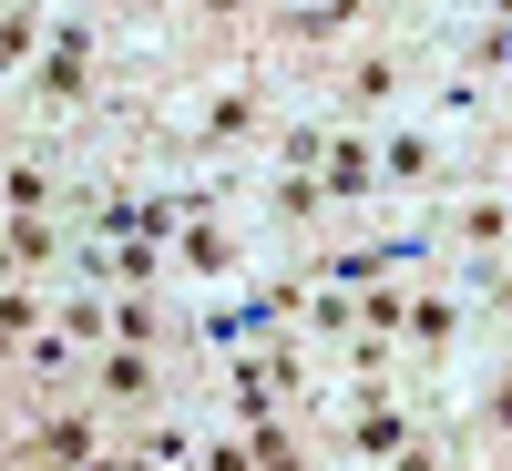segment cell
<instances>
[{"label": "cell", "instance_id": "5", "mask_svg": "<svg viewBox=\"0 0 512 471\" xmlns=\"http://www.w3.org/2000/svg\"><path fill=\"white\" fill-rule=\"evenodd\" d=\"M431 113H451V123H472V113H482V82H461V72H441V82H431Z\"/></svg>", "mask_w": 512, "mask_h": 471}, {"label": "cell", "instance_id": "6", "mask_svg": "<svg viewBox=\"0 0 512 471\" xmlns=\"http://www.w3.org/2000/svg\"><path fill=\"white\" fill-rule=\"evenodd\" d=\"M410 318H420V338H431V349H451V338H461V308H451V297H420Z\"/></svg>", "mask_w": 512, "mask_h": 471}, {"label": "cell", "instance_id": "1", "mask_svg": "<svg viewBox=\"0 0 512 471\" xmlns=\"http://www.w3.org/2000/svg\"><path fill=\"white\" fill-rule=\"evenodd\" d=\"M379 175H400V185H420V175H441V144H431V134H410V123H400V134L379 144Z\"/></svg>", "mask_w": 512, "mask_h": 471}, {"label": "cell", "instance_id": "8", "mask_svg": "<svg viewBox=\"0 0 512 471\" xmlns=\"http://www.w3.org/2000/svg\"><path fill=\"white\" fill-rule=\"evenodd\" d=\"M461 11H482V21H492V11H512V0H461Z\"/></svg>", "mask_w": 512, "mask_h": 471}, {"label": "cell", "instance_id": "2", "mask_svg": "<svg viewBox=\"0 0 512 471\" xmlns=\"http://www.w3.org/2000/svg\"><path fill=\"white\" fill-rule=\"evenodd\" d=\"M369 154H379L369 134H349V144H328V185H338V195H369V185H379V164H369Z\"/></svg>", "mask_w": 512, "mask_h": 471}, {"label": "cell", "instance_id": "4", "mask_svg": "<svg viewBox=\"0 0 512 471\" xmlns=\"http://www.w3.org/2000/svg\"><path fill=\"white\" fill-rule=\"evenodd\" d=\"M103 390H123V400H144V390H154V359H144V349H123V359L103 349Z\"/></svg>", "mask_w": 512, "mask_h": 471}, {"label": "cell", "instance_id": "9", "mask_svg": "<svg viewBox=\"0 0 512 471\" xmlns=\"http://www.w3.org/2000/svg\"><path fill=\"white\" fill-rule=\"evenodd\" d=\"M205 11H246V0H205Z\"/></svg>", "mask_w": 512, "mask_h": 471}, {"label": "cell", "instance_id": "3", "mask_svg": "<svg viewBox=\"0 0 512 471\" xmlns=\"http://www.w3.org/2000/svg\"><path fill=\"white\" fill-rule=\"evenodd\" d=\"M400 431H410L400 410H359V431H349V451H359V461H379V451H400Z\"/></svg>", "mask_w": 512, "mask_h": 471}, {"label": "cell", "instance_id": "7", "mask_svg": "<svg viewBox=\"0 0 512 471\" xmlns=\"http://www.w3.org/2000/svg\"><path fill=\"white\" fill-rule=\"evenodd\" d=\"M492 420H512V379H502V390H492Z\"/></svg>", "mask_w": 512, "mask_h": 471}]
</instances>
